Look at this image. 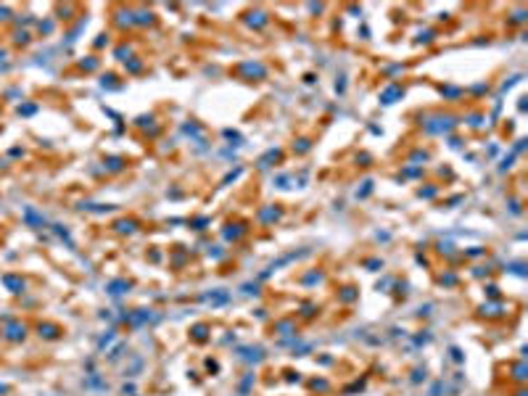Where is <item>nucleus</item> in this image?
<instances>
[{
    "mask_svg": "<svg viewBox=\"0 0 528 396\" xmlns=\"http://www.w3.org/2000/svg\"><path fill=\"white\" fill-rule=\"evenodd\" d=\"M396 95H402V90H399V87H388L386 93L380 95V101H383V103H391V98H396Z\"/></svg>",
    "mask_w": 528,
    "mask_h": 396,
    "instance_id": "1",
    "label": "nucleus"
}]
</instances>
